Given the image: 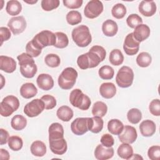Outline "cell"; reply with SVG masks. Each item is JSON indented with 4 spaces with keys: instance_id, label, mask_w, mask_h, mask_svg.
<instances>
[{
    "instance_id": "obj_1",
    "label": "cell",
    "mask_w": 160,
    "mask_h": 160,
    "mask_svg": "<svg viewBox=\"0 0 160 160\" xmlns=\"http://www.w3.org/2000/svg\"><path fill=\"white\" fill-rule=\"evenodd\" d=\"M17 59L20 66V72L26 78H33L37 72L38 68L32 57L27 53L19 54Z\"/></svg>"
},
{
    "instance_id": "obj_2",
    "label": "cell",
    "mask_w": 160,
    "mask_h": 160,
    "mask_svg": "<svg viewBox=\"0 0 160 160\" xmlns=\"http://www.w3.org/2000/svg\"><path fill=\"white\" fill-rule=\"evenodd\" d=\"M72 39L76 44L81 48L88 46L92 41L89 29L85 25H80L73 29L71 32Z\"/></svg>"
},
{
    "instance_id": "obj_3",
    "label": "cell",
    "mask_w": 160,
    "mask_h": 160,
    "mask_svg": "<svg viewBox=\"0 0 160 160\" xmlns=\"http://www.w3.org/2000/svg\"><path fill=\"white\" fill-rule=\"evenodd\" d=\"M78 72L71 67L65 68L58 77L59 87L65 90L71 89L76 83L78 78Z\"/></svg>"
},
{
    "instance_id": "obj_4",
    "label": "cell",
    "mask_w": 160,
    "mask_h": 160,
    "mask_svg": "<svg viewBox=\"0 0 160 160\" xmlns=\"http://www.w3.org/2000/svg\"><path fill=\"white\" fill-rule=\"evenodd\" d=\"M56 40V37L55 33L48 30H43L38 33L31 41L37 48L42 50L46 46H54Z\"/></svg>"
},
{
    "instance_id": "obj_5",
    "label": "cell",
    "mask_w": 160,
    "mask_h": 160,
    "mask_svg": "<svg viewBox=\"0 0 160 160\" xmlns=\"http://www.w3.org/2000/svg\"><path fill=\"white\" fill-rule=\"evenodd\" d=\"M69 101L74 107L83 111L88 110L91 104L90 98L79 89H75L71 92Z\"/></svg>"
},
{
    "instance_id": "obj_6",
    "label": "cell",
    "mask_w": 160,
    "mask_h": 160,
    "mask_svg": "<svg viewBox=\"0 0 160 160\" xmlns=\"http://www.w3.org/2000/svg\"><path fill=\"white\" fill-rule=\"evenodd\" d=\"M134 79L132 69L127 66H122L118 71L116 76V82L118 86L122 88L131 86Z\"/></svg>"
},
{
    "instance_id": "obj_7",
    "label": "cell",
    "mask_w": 160,
    "mask_h": 160,
    "mask_svg": "<svg viewBox=\"0 0 160 160\" xmlns=\"http://www.w3.org/2000/svg\"><path fill=\"white\" fill-rule=\"evenodd\" d=\"M86 54L89 61V68H93L98 66L101 62L104 60L106 52L103 47L96 45L91 47Z\"/></svg>"
},
{
    "instance_id": "obj_8",
    "label": "cell",
    "mask_w": 160,
    "mask_h": 160,
    "mask_svg": "<svg viewBox=\"0 0 160 160\" xmlns=\"http://www.w3.org/2000/svg\"><path fill=\"white\" fill-rule=\"evenodd\" d=\"M44 109V102L40 99H35L25 105L24 112L27 116L34 118L39 115Z\"/></svg>"
},
{
    "instance_id": "obj_9",
    "label": "cell",
    "mask_w": 160,
    "mask_h": 160,
    "mask_svg": "<svg viewBox=\"0 0 160 160\" xmlns=\"http://www.w3.org/2000/svg\"><path fill=\"white\" fill-rule=\"evenodd\" d=\"M103 4L99 0H91L86 5L84 9V16L89 19L98 17L103 11Z\"/></svg>"
},
{
    "instance_id": "obj_10",
    "label": "cell",
    "mask_w": 160,
    "mask_h": 160,
    "mask_svg": "<svg viewBox=\"0 0 160 160\" xmlns=\"http://www.w3.org/2000/svg\"><path fill=\"white\" fill-rule=\"evenodd\" d=\"M26 26V21L21 16L11 18L8 23L9 29L14 35L22 33L25 30Z\"/></svg>"
},
{
    "instance_id": "obj_11",
    "label": "cell",
    "mask_w": 160,
    "mask_h": 160,
    "mask_svg": "<svg viewBox=\"0 0 160 160\" xmlns=\"http://www.w3.org/2000/svg\"><path fill=\"white\" fill-rule=\"evenodd\" d=\"M139 45L140 42L134 38L132 32H131L125 38L123 44V49L126 54L133 56L136 54L139 51Z\"/></svg>"
},
{
    "instance_id": "obj_12",
    "label": "cell",
    "mask_w": 160,
    "mask_h": 160,
    "mask_svg": "<svg viewBox=\"0 0 160 160\" xmlns=\"http://www.w3.org/2000/svg\"><path fill=\"white\" fill-rule=\"evenodd\" d=\"M72 132L77 136H81L86 133L88 129V118H78L71 124Z\"/></svg>"
},
{
    "instance_id": "obj_13",
    "label": "cell",
    "mask_w": 160,
    "mask_h": 160,
    "mask_svg": "<svg viewBox=\"0 0 160 160\" xmlns=\"http://www.w3.org/2000/svg\"><path fill=\"white\" fill-rule=\"evenodd\" d=\"M138 134L135 128L128 125L124 126L122 131L118 135L119 139L121 142L128 144L133 143L136 140Z\"/></svg>"
},
{
    "instance_id": "obj_14",
    "label": "cell",
    "mask_w": 160,
    "mask_h": 160,
    "mask_svg": "<svg viewBox=\"0 0 160 160\" xmlns=\"http://www.w3.org/2000/svg\"><path fill=\"white\" fill-rule=\"evenodd\" d=\"M49 143L51 151L55 154L62 155L67 151V142L64 138L49 140Z\"/></svg>"
},
{
    "instance_id": "obj_15",
    "label": "cell",
    "mask_w": 160,
    "mask_h": 160,
    "mask_svg": "<svg viewBox=\"0 0 160 160\" xmlns=\"http://www.w3.org/2000/svg\"><path fill=\"white\" fill-rule=\"evenodd\" d=\"M156 4L154 1H142L138 6L139 12L146 17L153 16L156 12Z\"/></svg>"
},
{
    "instance_id": "obj_16",
    "label": "cell",
    "mask_w": 160,
    "mask_h": 160,
    "mask_svg": "<svg viewBox=\"0 0 160 160\" xmlns=\"http://www.w3.org/2000/svg\"><path fill=\"white\" fill-rule=\"evenodd\" d=\"M114 149L112 147L107 148L102 144L96 146L94 150V156L98 160H107L114 156Z\"/></svg>"
},
{
    "instance_id": "obj_17",
    "label": "cell",
    "mask_w": 160,
    "mask_h": 160,
    "mask_svg": "<svg viewBox=\"0 0 160 160\" xmlns=\"http://www.w3.org/2000/svg\"><path fill=\"white\" fill-rule=\"evenodd\" d=\"M150 32L149 27L146 24H141L134 28L132 34L134 38L139 42H141L149 38Z\"/></svg>"
},
{
    "instance_id": "obj_18",
    "label": "cell",
    "mask_w": 160,
    "mask_h": 160,
    "mask_svg": "<svg viewBox=\"0 0 160 160\" xmlns=\"http://www.w3.org/2000/svg\"><path fill=\"white\" fill-rule=\"evenodd\" d=\"M36 82L38 87L44 91L50 90L54 86V80L48 74H40L37 78Z\"/></svg>"
},
{
    "instance_id": "obj_19",
    "label": "cell",
    "mask_w": 160,
    "mask_h": 160,
    "mask_svg": "<svg viewBox=\"0 0 160 160\" xmlns=\"http://www.w3.org/2000/svg\"><path fill=\"white\" fill-rule=\"evenodd\" d=\"M16 62L13 58L2 55L0 56L1 70L7 73H12L16 70Z\"/></svg>"
},
{
    "instance_id": "obj_20",
    "label": "cell",
    "mask_w": 160,
    "mask_h": 160,
    "mask_svg": "<svg viewBox=\"0 0 160 160\" xmlns=\"http://www.w3.org/2000/svg\"><path fill=\"white\" fill-rule=\"evenodd\" d=\"M139 128L141 134L144 137L152 136L155 133L156 129L155 123L149 119L142 121Z\"/></svg>"
},
{
    "instance_id": "obj_21",
    "label": "cell",
    "mask_w": 160,
    "mask_h": 160,
    "mask_svg": "<svg viewBox=\"0 0 160 160\" xmlns=\"http://www.w3.org/2000/svg\"><path fill=\"white\" fill-rule=\"evenodd\" d=\"M102 31L103 34L108 37L115 36L118 31L117 23L112 19L106 20L102 25Z\"/></svg>"
},
{
    "instance_id": "obj_22",
    "label": "cell",
    "mask_w": 160,
    "mask_h": 160,
    "mask_svg": "<svg viewBox=\"0 0 160 160\" xmlns=\"http://www.w3.org/2000/svg\"><path fill=\"white\" fill-rule=\"evenodd\" d=\"M99 92L104 98L111 99L115 96L116 88L112 82H104L100 86Z\"/></svg>"
},
{
    "instance_id": "obj_23",
    "label": "cell",
    "mask_w": 160,
    "mask_h": 160,
    "mask_svg": "<svg viewBox=\"0 0 160 160\" xmlns=\"http://www.w3.org/2000/svg\"><path fill=\"white\" fill-rule=\"evenodd\" d=\"M48 132L49 140L64 138V129L62 126L59 122L52 123L49 127Z\"/></svg>"
},
{
    "instance_id": "obj_24",
    "label": "cell",
    "mask_w": 160,
    "mask_h": 160,
    "mask_svg": "<svg viewBox=\"0 0 160 160\" xmlns=\"http://www.w3.org/2000/svg\"><path fill=\"white\" fill-rule=\"evenodd\" d=\"M38 93V89L32 82L23 84L20 88V94L25 99H30L34 97Z\"/></svg>"
},
{
    "instance_id": "obj_25",
    "label": "cell",
    "mask_w": 160,
    "mask_h": 160,
    "mask_svg": "<svg viewBox=\"0 0 160 160\" xmlns=\"http://www.w3.org/2000/svg\"><path fill=\"white\" fill-rule=\"evenodd\" d=\"M104 121L102 118L94 116L88 118V129L91 132L97 134L101 132L103 128Z\"/></svg>"
},
{
    "instance_id": "obj_26",
    "label": "cell",
    "mask_w": 160,
    "mask_h": 160,
    "mask_svg": "<svg viewBox=\"0 0 160 160\" xmlns=\"http://www.w3.org/2000/svg\"><path fill=\"white\" fill-rule=\"evenodd\" d=\"M56 115L60 120L68 122L73 117V111L68 106H62L57 110Z\"/></svg>"
},
{
    "instance_id": "obj_27",
    "label": "cell",
    "mask_w": 160,
    "mask_h": 160,
    "mask_svg": "<svg viewBox=\"0 0 160 160\" xmlns=\"http://www.w3.org/2000/svg\"><path fill=\"white\" fill-rule=\"evenodd\" d=\"M31 153L37 157H42L46 153V146L45 144L41 141H34L30 148Z\"/></svg>"
},
{
    "instance_id": "obj_28",
    "label": "cell",
    "mask_w": 160,
    "mask_h": 160,
    "mask_svg": "<svg viewBox=\"0 0 160 160\" xmlns=\"http://www.w3.org/2000/svg\"><path fill=\"white\" fill-rule=\"evenodd\" d=\"M124 128L122 122L118 119H112L108 123V129L109 132L114 135H119L121 133Z\"/></svg>"
},
{
    "instance_id": "obj_29",
    "label": "cell",
    "mask_w": 160,
    "mask_h": 160,
    "mask_svg": "<svg viewBox=\"0 0 160 160\" xmlns=\"http://www.w3.org/2000/svg\"><path fill=\"white\" fill-rule=\"evenodd\" d=\"M118 156L124 159H129L133 155V149L130 144L122 143L118 148Z\"/></svg>"
},
{
    "instance_id": "obj_30",
    "label": "cell",
    "mask_w": 160,
    "mask_h": 160,
    "mask_svg": "<svg viewBox=\"0 0 160 160\" xmlns=\"http://www.w3.org/2000/svg\"><path fill=\"white\" fill-rule=\"evenodd\" d=\"M22 10V5L17 0H11L8 1L6 6V11L11 16L19 14Z\"/></svg>"
},
{
    "instance_id": "obj_31",
    "label": "cell",
    "mask_w": 160,
    "mask_h": 160,
    "mask_svg": "<svg viewBox=\"0 0 160 160\" xmlns=\"http://www.w3.org/2000/svg\"><path fill=\"white\" fill-rule=\"evenodd\" d=\"M27 124V120L22 115L16 114L15 115L11 121V127L16 130V131H21L22 130Z\"/></svg>"
},
{
    "instance_id": "obj_32",
    "label": "cell",
    "mask_w": 160,
    "mask_h": 160,
    "mask_svg": "<svg viewBox=\"0 0 160 160\" xmlns=\"http://www.w3.org/2000/svg\"><path fill=\"white\" fill-rule=\"evenodd\" d=\"M108 111L107 105L102 101L96 102L92 108V114L94 116H98L100 118L104 117Z\"/></svg>"
},
{
    "instance_id": "obj_33",
    "label": "cell",
    "mask_w": 160,
    "mask_h": 160,
    "mask_svg": "<svg viewBox=\"0 0 160 160\" xmlns=\"http://www.w3.org/2000/svg\"><path fill=\"white\" fill-rule=\"evenodd\" d=\"M109 61L114 66H119L124 61V56L119 49H115L110 52Z\"/></svg>"
},
{
    "instance_id": "obj_34",
    "label": "cell",
    "mask_w": 160,
    "mask_h": 160,
    "mask_svg": "<svg viewBox=\"0 0 160 160\" xmlns=\"http://www.w3.org/2000/svg\"><path fill=\"white\" fill-rule=\"evenodd\" d=\"M152 61L151 56L147 52H142L139 53L136 58V62L138 65L141 68L148 67Z\"/></svg>"
},
{
    "instance_id": "obj_35",
    "label": "cell",
    "mask_w": 160,
    "mask_h": 160,
    "mask_svg": "<svg viewBox=\"0 0 160 160\" xmlns=\"http://www.w3.org/2000/svg\"><path fill=\"white\" fill-rule=\"evenodd\" d=\"M127 118L131 124H138L142 118V113L141 111L137 108H132L128 111L127 113Z\"/></svg>"
},
{
    "instance_id": "obj_36",
    "label": "cell",
    "mask_w": 160,
    "mask_h": 160,
    "mask_svg": "<svg viewBox=\"0 0 160 160\" xmlns=\"http://www.w3.org/2000/svg\"><path fill=\"white\" fill-rule=\"evenodd\" d=\"M8 142L9 148L14 151H19L21 149L23 146V141L22 138L18 136H10L8 139Z\"/></svg>"
},
{
    "instance_id": "obj_37",
    "label": "cell",
    "mask_w": 160,
    "mask_h": 160,
    "mask_svg": "<svg viewBox=\"0 0 160 160\" xmlns=\"http://www.w3.org/2000/svg\"><path fill=\"white\" fill-rule=\"evenodd\" d=\"M66 18L68 23L72 26L78 24L82 21V16L81 13L79 11L75 10L70 11L66 14Z\"/></svg>"
},
{
    "instance_id": "obj_38",
    "label": "cell",
    "mask_w": 160,
    "mask_h": 160,
    "mask_svg": "<svg viewBox=\"0 0 160 160\" xmlns=\"http://www.w3.org/2000/svg\"><path fill=\"white\" fill-rule=\"evenodd\" d=\"M56 40L54 47L57 48L62 49L68 46L69 44V39L67 35L62 32H56L55 33Z\"/></svg>"
},
{
    "instance_id": "obj_39",
    "label": "cell",
    "mask_w": 160,
    "mask_h": 160,
    "mask_svg": "<svg viewBox=\"0 0 160 160\" xmlns=\"http://www.w3.org/2000/svg\"><path fill=\"white\" fill-rule=\"evenodd\" d=\"M98 74L99 77L104 80L111 79L114 77V71L110 66L105 65L99 68Z\"/></svg>"
},
{
    "instance_id": "obj_40",
    "label": "cell",
    "mask_w": 160,
    "mask_h": 160,
    "mask_svg": "<svg viewBox=\"0 0 160 160\" xmlns=\"http://www.w3.org/2000/svg\"><path fill=\"white\" fill-rule=\"evenodd\" d=\"M112 16L116 19L123 18L126 14V8L125 6L121 3L115 4L111 9Z\"/></svg>"
},
{
    "instance_id": "obj_41",
    "label": "cell",
    "mask_w": 160,
    "mask_h": 160,
    "mask_svg": "<svg viewBox=\"0 0 160 160\" xmlns=\"http://www.w3.org/2000/svg\"><path fill=\"white\" fill-rule=\"evenodd\" d=\"M46 64L50 68H57L60 65L61 59L56 54H48L44 58Z\"/></svg>"
},
{
    "instance_id": "obj_42",
    "label": "cell",
    "mask_w": 160,
    "mask_h": 160,
    "mask_svg": "<svg viewBox=\"0 0 160 160\" xmlns=\"http://www.w3.org/2000/svg\"><path fill=\"white\" fill-rule=\"evenodd\" d=\"M59 2V0H42L41 5L45 11H51L58 8Z\"/></svg>"
},
{
    "instance_id": "obj_43",
    "label": "cell",
    "mask_w": 160,
    "mask_h": 160,
    "mask_svg": "<svg viewBox=\"0 0 160 160\" xmlns=\"http://www.w3.org/2000/svg\"><path fill=\"white\" fill-rule=\"evenodd\" d=\"M126 23L131 28H135L142 23V18L137 14H131L126 19Z\"/></svg>"
},
{
    "instance_id": "obj_44",
    "label": "cell",
    "mask_w": 160,
    "mask_h": 160,
    "mask_svg": "<svg viewBox=\"0 0 160 160\" xmlns=\"http://www.w3.org/2000/svg\"><path fill=\"white\" fill-rule=\"evenodd\" d=\"M41 99L44 103L46 109H52L56 106V100L55 98L49 94H46L41 97Z\"/></svg>"
},
{
    "instance_id": "obj_45",
    "label": "cell",
    "mask_w": 160,
    "mask_h": 160,
    "mask_svg": "<svg viewBox=\"0 0 160 160\" xmlns=\"http://www.w3.org/2000/svg\"><path fill=\"white\" fill-rule=\"evenodd\" d=\"M13 108L5 101H2L0 103V114L3 117H8L11 116L14 112Z\"/></svg>"
},
{
    "instance_id": "obj_46",
    "label": "cell",
    "mask_w": 160,
    "mask_h": 160,
    "mask_svg": "<svg viewBox=\"0 0 160 160\" xmlns=\"http://www.w3.org/2000/svg\"><path fill=\"white\" fill-rule=\"evenodd\" d=\"M26 53L30 55L31 57L36 58L40 55L42 50H40L38 48H37L33 44L32 41H30L27 43L26 46Z\"/></svg>"
},
{
    "instance_id": "obj_47",
    "label": "cell",
    "mask_w": 160,
    "mask_h": 160,
    "mask_svg": "<svg viewBox=\"0 0 160 160\" xmlns=\"http://www.w3.org/2000/svg\"><path fill=\"white\" fill-rule=\"evenodd\" d=\"M150 112L156 116H160V101L159 99H155L151 101L149 105Z\"/></svg>"
},
{
    "instance_id": "obj_48",
    "label": "cell",
    "mask_w": 160,
    "mask_h": 160,
    "mask_svg": "<svg viewBox=\"0 0 160 160\" xmlns=\"http://www.w3.org/2000/svg\"><path fill=\"white\" fill-rule=\"evenodd\" d=\"M148 156L151 160H159L160 158V146H151L148 151Z\"/></svg>"
},
{
    "instance_id": "obj_49",
    "label": "cell",
    "mask_w": 160,
    "mask_h": 160,
    "mask_svg": "<svg viewBox=\"0 0 160 160\" xmlns=\"http://www.w3.org/2000/svg\"><path fill=\"white\" fill-rule=\"evenodd\" d=\"M2 101L6 102L9 105H11L15 111L18 110V109L19 107V101L18 98L14 96H12V95L7 96L2 99Z\"/></svg>"
},
{
    "instance_id": "obj_50",
    "label": "cell",
    "mask_w": 160,
    "mask_h": 160,
    "mask_svg": "<svg viewBox=\"0 0 160 160\" xmlns=\"http://www.w3.org/2000/svg\"><path fill=\"white\" fill-rule=\"evenodd\" d=\"M77 64L78 67L83 70L89 68V61L86 54H82L80 55L77 59Z\"/></svg>"
},
{
    "instance_id": "obj_51",
    "label": "cell",
    "mask_w": 160,
    "mask_h": 160,
    "mask_svg": "<svg viewBox=\"0 0 160 160\" xmlns=\"http://www.w3.org/2000/svg\"><path fill=\"white\" fill-rule=\"evenodd\" d=\"M101 144L105 147H112L114 144V139L112 135L110 134H104L101 138Z\"/></svg>"
},
{
    "instance_id": "obj_52",
    "label": "cell",
    "mask_w": 160,
    "mask_h": 160,
    "mask_svg": "<svg viewBox=\"0 0 160 160\" xmlns=\"http://www.w3.org/2000/svg\"><path fill=\"white\" fill-rule=\"evenodd\" d=\"M64 6L69 9H78L79 8L83 1L82 0H63Z\"/></svg>"
},
{
    "instance_id": "obj_53",
    "label": "cell",
    "mask_w": 160,
    "mask_h": 160,
    "mask_svg": "<svg viewBox=\"0 0 160 160\" xmlns=\"http://www.w3.org/2000/svg\"><path fill=\"white\" fill-rule=\"evenodd\" d=\"M0 35H1V45L2 44L4 41H8L10 39L11 34L10 32V29L6 27H1L0 28Z\"/></svg>"
},
{
    "instance_id": "obj_54",
    "label": "cell",
    "mask_w": 160,
    "mask_h": 160,
    "mask_svg": "<svg viewBox=\"0 0 160 160\" xmlns=\"http://www.w3.org/2000/svg\"><path fill=\"white\" fill-rule=\"evenodd\" d=\"M0 132H1V145H4L6 144L7 143V142L8 141V139L9 138V133L8 132L2 129L1 128L0 129Z\"/></svg>"
},
{
    "instance_id": "obj_55",
    "label": "cell",
    "mask_w": 160,
    "mask_h": 160,
    "mask_svg": "<svg viewBox=\"0 0 160 160\" xmlns=\"http://www.w3.org/2000/svg\"><path fill=\"white\" fill-rule=\"evenodd\" d=\"M0 154L1 160H8L9 159V154L8 151L4 149H0Z\"/></svg>"
},
{
    "instance_id": "obj_56",
    "label": "cell",
    "mask_w": 160,
    "mask_h": 160,
    "mask_svg": "<svg viewBox=\"0 0 160 160\" xmlns=\"http://www.w3.org/2000/svg\"><path fill=\"white\" fill-rule=\"evenodd\" d=\"M132 157V158H131V159H142V158L141 157V156H140L139 154H133Z\"/></svg>"
},
{
    "instance_id": "obj_57",
    "label": "cell",
    "mask_w": 160,
    "mask_h": 160,
    "mask_svg": "<svg viewBox=\"0 0 160 160\" xmlns=\"http://www.w3.org/2000/svg\"><path fill=\"white\" fill-rule=\"evenodd\" d=\"M0 75H1V79H1V80H2V81H1V89H2V88H3V86H4V83L2 82L4 81V77L2 76V75L1 74Z\"/></svg>"
},
{
    "instance_id": "obj_58",
    "label": "cell",
    "mask_w": 160,
    "mask_h": 160,
    "mask_svg": "<svg viewBox=\"0 0 160 160\" xmlns=\"http://www.w3.org/2000/svg\"><path fill=\"white\" fill-rule=\"evenodd\" d=\"M24 2H26V3H28V4H34V3H36L38 2V1H24Z\"/></svg>"
}]
</instances>
